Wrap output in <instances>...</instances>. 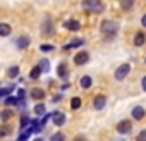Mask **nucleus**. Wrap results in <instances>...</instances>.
Returning a JSON list of instances; mask_svg holds the SVG:
<instances>
[{
  "label": "nucleus",
  "mask_w": 146,
  "mask_h": 141,
  "mask_svg": "<svg viewBox=\"0 0 146 141\" xmlns=\"http://www.w3.org/2000/svg\"><path fill=\"white\" fill-rule=\"evenodd\" d=\"M83 9L88 12H102L103 11V2L102 0H84Z\"/></svg>",
  "instance_id": "obj_1"
},
{
  "label": "nucleus",
  "mask_w": 146,
  "mask_h": 141,
  "mask_svg": "<svg viewBox=\"0 0 146 141\" xmlns=\"http://www.w3.org/2000/svg\"><path fill=\"white\" fill-rule=\"evenodd\" d=\"M100 29H102V33H105V35H115L117 29H119V24H117L115 21H103L102 26H100Z\"/></svg>",
  "instance_id": "obj_2"
},
{
  "label": "nucleus",
  "mask_w": 146,
  "mask_h": 141,
  "mask_svg": "<svg viewBox=\"0 0 146 141\" xmlns=\"http://www.w3.org/2000/svg\"><path fill=\"white\" fill-rule=\"evenodd\" d=\"M129 70H131V65L129 64H122L117 70H115V79H119V81H122L127 74H129Z\"/></svg>",
  "instance_id": "obj_3"
},
{
  "label": "nucleus",
  "mask_w": 146,
  "mask_h": 141,
  "mask_svg": "<svg viewBox=\"0 0 146 141\" xmlns=\"http://www.w3.org/2000/svg\"><path fill=\"white\" fill-rule=\"evenodd\" d=\"M53 33H55V29H53L52 21H50V19H45L43 24H41V35H45V36H52Z\"/></svg>",
  "instance_id": "obj_4"
},
{
  "label": "nucleus",
  "mask_w": 146,
  "mask_h": 141,
  "mask_svg": "<svg viewBox=\"0 0 146 141\" xmlns=\"http://www.w3.org/2000/svg\"><path fill=\"white\" fill-rule=\"evenodd\" d=\"M131 129H132L131 120H120V122L117 124V131H119L120 134H127V132H131Z\"/></svg>",
  "instance_id": "obj_5"
},
{
  "label": "nucleus",
  "mask_w": 146,
  "mask_h": 141,
  "mask_svg": "<svg viewBox=\"0 0 146 141\" xmlns=\"http://www.w3.org/2000/svg\"><path fill=\"white\" fill-rule=\"evenodd\" d=\"M90 60V55H88V52H79L76 57H74V62H76V65H83V64H86Z\"/></svg>",
  "instance_id": "obj_6"
},
{
  "label": "nucleus",
  "mask_w": 146,
  "mask_h": 141,
  "mask_svg": "<svg viewBox=\"0 0 146 141\" xmlns=\"http://www.w3.org/2000/svg\"><path fill=\"white\" fill-rule=\"evenodd\" d=\"M52 119H53V124L58 126V127L65 124V115H64L62 112H53V114H52Z\"/></svg>",
  "instance_id": "obj_7"
},
{
  "label": "nucleus",
  "mask_w": 146,
  "mask_h": 141,
  "mask_svg": "<svg viewBox=\"0 0 146 141\" xmlns=\"http://www.w3.org/2000/svg\"><path fill=\"white\" fill-rule=\"evenodd\" d=\"M105 103H107V98H105L103 95H98V96H95V100H93V107H95L96 110H102V108L105 107Z\"/></svg>",
  "instance_id": "obj_8"
},
{
  "label": "nucleus",
  "mask_w": 146,
  "mask_h": 141,
  "mask_svg": "<svg viewBox=\"0 0 146 141\" xmlns=\"http://www.w3.org/2000/svg\"><path fill=\"white\" fill-rule=\"evenodd\" d=\"M64 26H65L69 31H78V29L81 28V24H79L78 21H74V19H69V21H65V23H64Z\"/></svg>",
  "instance_id": "obj_9"
},
{
  "label": "nucleus",
  "mask_w": 146,
  "mask_h": 141,
  "mask_svg": "<svg viewBox=\"0 0 146 141\" xmlns=\"http://www.w3.org/2000/svg\"><path fill=\"white\" fill-rule=\"evenodd\" d=\"M11 31H12L11 24H7V23H0V36H9Z\"/></svg>",
  "instance_id": "obj_10"
},
{
  "label": "nucleus",
  "mask_w": 146,
  "mask_h": 141,
  "mask_svg": "<svg viewBox=\"0 0 146 141\" xmlns=\"http://www.w3.org/2000/svg\"><path fill=\"white\" fill-rule=\"evenodd\" d=\"M132 117H134L136 120H141V119L144 117V108H143V107H134V108H132Z\"/></svg>",
  "instance_id": "obj_11"
},
{
  "label": "nucleus",
  "mask_w": 146,
  "mask_h": 141,
  "mask_svg": "<svg viewBox=\"0 0 146 141\" xmlns=\"http://www.w3.org/2000/svg\"><path fill=\"white\" fill-rule=\"evenodd\" d=\"M16 45H17V48H26L29 45V38L28 36H19L17 41H16Z\"/></svg>",
  "instance_id": "obj_12"
},
{
  "label": "nucleus",
  "mask_w": 146,
  "mask_h": 141,
  "mask_svg": "<svg viewBox=\"0 0 146 141\" xmlns=\"http://www.w3.org/2000/svg\"><path fill=\"white\" fill-rule=\"evenodd\" d=\"M31 96H33L35 100H43V98H45V91L40 90V88H35V90L31 91Z\"/></svg>",
  "instance_id": "obj_13"
},
{
  "label": "nucleus",
  "mask_w": 146,
  "mask_h": 141,
  "mask_svg": "<svg viewBox=\"0 0 146 141\" xmlns=\"http://www.w3.org/2000/svg\"><path fill=\"white\" fill-rule=\"evenodd\" d=\"M57 72H58V76H60V78H64V79H65V78H67V74H69V69H67V65H65V64H60V65H58V69H57Z\"/></svg>",
  "instance_id": "obj_14"
},
{
  "label": "nucleus",
  "mask_w": 146,
  "mask_h": 141,
  "mask_svg": "<svg viewBox=\"0 0 146 141\" xmlns=\"http://www.w3.org/2000/svg\"><path fill=\"white\" fill-rule=\"evenodd\" d=\"M91 83H93V81H91L90 76H83V78H81V88H83V90L91 88Z\"/></svg>",
  "instance_id": "obj_15"
},
{
  "label": "nucleus",
  "mask_w": 146,
  "mask_h": 141,
  "mask_svg": "<svg viewBox=\"0 0 146 141\" xmlns=\"http://www.w3.org/2000/svg\"><path fill=\"white\" fill-rule=\"evenodd\" d=\"M143 43H144V33L137 31V35L134 36V45H136V47H141Z\"/></svg>",
  "instance_id": "obj_16"
},
{
  "label": "nucleus",
  "mask_w": 146,
  "mask_h": 141,
  "mask_svg": "<svg viewBox=\"0 0 146 141\" xmlns=\"http://www.w3.org/2000/svg\"><path fill=\"white\" fill-rule=\"evenodd\" d=\"M40 74H41V69H40L38 65H35V67L31 69V72H29V78H31V79H38Z\"/></svg>",
  "instance_id": "obj_17"
},
{
  "label": "nucleus",
  "mask_w": 146,
  "mask_h": 141,
  "mask_svg": "<svg viewBox=\"0 0 146 141\" xmlns=\"http://www.w3.org/2000/svg\"><path fill=\"white\" fill-rule=\"evenodd\" d=\"M12 90H14V86H12V84H9L7 88H2V90H0V100H2V98H5V96H9Z\"/></svg>",
  "instance_id": "obj_18"
},
{
  "label": "nucleus",
  "mask_w": 146,
  "mask_h": 141,
  "mask_svg": "<svg viewBox=\"0 0 146 141\" xmlns=\"http://www.w3.org/2000/svg\"><path fill=\"white\" fill-rule=\"evenodd\" d=\"M84 43V40H74V41H70V43H67L65 45V50H69V48H76V47H79V45H83Z\"/></svg>",
  "instance_id": "obj_19"
},
{
  "label": "nucleus",
  "mask_w": 146,
  "mask_h": 141,
  "mask_svg": "<svg viewBox=\"0 0 146 141\" xmlns=\"http://www.w3.org/2000/svg\"><path fill=\"white\" fill-rule=\"evenodd\" d=\"M40 69H41V72H48L50 70V62L46 60V59H43L41 62H40V65H38Z\"/></svg>",
  "instance_id": "obj_20"
},
{
  "label": "nucleus",
  "mask_w": 146,
  "mask_h": 141,
  "mask_svg": "<svg viewBox=\"0 0 146 141\" xmlns=\"http://www.w3.org/2000/svg\"><path fill=\"white\" fill-rule=\"evenodd\" d=\"M70 107H72V108H74V110H78V108L81 107V98H78V96H74V98H72V100H70Z\"/></svg>",
  "instance_id": "obj_21"
},
{
  "label": "nucleus",
  "mask_w": 146,
  "mask_h": 141,
  "mask_svg": "<svg viewBox=\"0 0 146 141\" xmlns=\"http://www.w3.org/2000/svg\"><path fill=\"white\" fill-rule=\"evenodd\" d=\"M4 103L5 105H16V103H19V98H14V96H5V100H4Z\"/></svg>",
  "instance_id": "obj_22"
},
{
  "label": "nucleus",
  "mask_w": 146,
  "mask_h": 141,
  "mask_svg": "<svg viewBox=\"0 0 146 141\" xmlns=\"http://www.w3.org/2000/svg\"><path fill=\"white\" fill-rule=\"evenodd\" d=\"M12 115H14V114H12L11 110H2V112H0V119H2V120H9Z\"/></svg>",
  "instance_id": "obj_23"
},
{
  "label": "nucleus",
  "mask_w": 146,
  "mask_h": 141,
  "mask_svg": "<svg viewBox=\"0 0 146 141\" xmlns=\"http://www.w3.org/2000/svg\"><path fill=\"white\" fill-rule=\"evenodd\" d=\"M35 114H36V115H45V105H43V103H38V105L35 107Z\"/></svg>",
  "instance_id": "obj_24"
},
{
  "label": "nucleus",
  "mask_w": 146,
  "mask_h": 141,
  "mask_svg": "<svg viewBox=\"0 0 146 141\" xmlns=\"http://www.w3.org/2000/svg\"><path fill=\"white\" fill-rule=\"evenodd\" d=\"M7 74H9L11 78H16V76L19 74V67H17V65H12V67L9 69V72H7Z\"/></svg>",
  "instance_id": "obj_25"
},
{
  "label": "nucleus",
  "mask_w": 146,
  "mask_h": 141,
  "mask_svg": "<svg viewBox=\"0 0 146 141\" xmlns=\"http://www.w3.org/2000/svg\"><path fill=\"white\" fill-rule=\"evenodd\" d=\"M50 141H65V136H64L62 132H55V134L50 138Z\"/></svg>",
  "instance_id": "obj_26"
},
{
  "label": "nucleus",
  "mask_w": 146,
  "mask_h": 141,
  "mask_svg": "<svg viewBox=\"0 0 146 141\" xmlns=\"http://www.w3.org/2000/svg\"><path fill=\"white\" fill-rule=\"evenodd\" d=\"M134 4V0H120V5L122 9H131V5Z\"/></svg>",
  "instance_id": "obj_27"
},
{
  "label": "nucleus",
  "mask_w": 146,
  "mask_h": 141,
  "mask_svg": "<svg viewBox=\"0 0 146 141\" xmlns=\"http://www.w3.org/2000/svg\"><path fill=\"white\" fill-rule=\"evenodd\" d=\"M40 50H41V52H52V50H53V45H50V43H43V45L40 47Z\"/></svg>",
  "instance_id": "obj_28"
},
{
  "label": "nucleus",
  "mask_w": 146,
  "mask_h": 141,
  "mask_svg": "<svg viewBox=\"0 0 146 141\" xmlns=\"http://www.w3.org/2000/svg\"><path fill=\"white\" fill-rule=\"evenodd\" d=\"M19 124H21V127L24 129V127H26V126L29 124V117H28V115H23V117H21V122H19Z\"/></svg>",
  "instance_id": "obj_29"
},
{
  "label": "nucleus",
  "mask_w": 146,
  "mask_h": 141,
  "mask_svg": "<svg viewBox=\"0 0 146 141\" xmlns=\"http://www.w3.org/2000/svg\"><path fill=\"white\" fill-rule=\"evenodd\" d=\"M29 134H31V132H29V131L26 129V131H24L23 134H19V138H17V141H26V139L29 138Z\"/></svg>",
  "instance_id": "obj_30"
},
{
  "label": "nucleus",
  "mask_w": 146,
  "mask_h": 141,
  "mask_svg": "<svg viewBox=\"0 0 146 141\" xmlns=\"http://www.w3.org/2000/svg\"><path fill=\"white\" fill-rule=\"evenodd\" d=\"M136 141H146V129L137 134V139H136Z\"/></svg>",
  "instance_id": "obj_31"
},
{
  "label": "nucleus",
  "mask_w": 146,
  "mask_h": 141,
  "mask_svg": "<svg viewBox=\"0 0 146 141\" xmlns=\"http://www.w3.org/2000/svg\"><path fill=\"white\" fill-rule=\"evenodd\" d=\"M9 131H11V127H0V138H2V136H5Z\"/></svg>",
  "instance_id": "obj_32"
},
{
  "label": "nucleus",
  "mask_w": 146,
  "mask_h": 141,
  "mask_svg": "<svg viewBox=\"0 0 146 141\" xmlns=\"http://www.w3.org/2000/svg\"><path fill=\"white\" fill-rule=\"evenodd\" d=\"M24 95H26L24 90H19V100H24Z\"/></svg>",
  "instance_id": "obj_33"
},
{
  "label": "nucleus",
  "mask_w": 146,
  "mask_h": 141,
  "mask_svg": "<svg viewBox=\"0 0 146 141\" xmlns=\"http://www.w3.org/2000/svg\"><path fill=\"white\" fill-rule=\"evenodd\" d=\"M143 90H144V91H146V76H144V78H143Z\"/></svg>",
  "instance_id": "obj_34"
},
{
  "label": "nucleus",
  "mask_w": 146,
  "mask_h": 141,
  "mask_svg": "<svg viewBox=\"0 0 146 141\" xmlns=\"http://www.w3.org/2000/svg\"><path fill=\"white\" fill-rule=\"evenodd\" d=\"M141 23H143V26H144V28H146V14H144V16H143V21H141Z\"/></svg>",
  "instance_id": "obj_35"
},
{
  "label": "nucleus",
  "mask_w": 146,
  "mask_h": 141,
  "mask_svg": "<svg viewBox=\"0 0 146 141\" xmlns=\"http://www.w3.org/2000/svg\"><path fill=\"white\" fill-rule=\"evenodd\" d=\"M74 141H84V138H83V136H78V138H76Z\"/></svg>",
  "instance_id": "obj_36"
},
{
  "label": "nucleus",
  "mask_w": 146,
  "mask_h": 141,
  "mask_svg": "<svg viewBox=\"0 0 146 141\" xmlns=\"http://www.w3.org/2000/svg\"><path fill=\"white\" fill-rule=\"evenodd\" d=\"M35 141H43V139H41V138H38V139H35Z\"/></svg>",
  "instance_id": "obj_37"
}]
</instances>
